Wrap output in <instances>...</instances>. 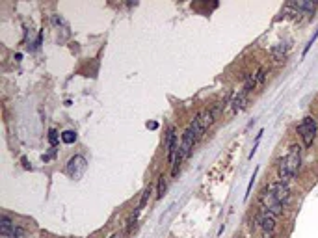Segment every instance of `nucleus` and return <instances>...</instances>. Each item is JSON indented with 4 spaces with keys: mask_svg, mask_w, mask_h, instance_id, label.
<instances>
[{
    "mask_svg": "<svg viewBox=\"0 0 318 238\" xmlns=\"http://www.w3.org/2000/svg\"><path fill=\"white\" fill-rule=\"evenodd\" d=\"M247 95H249V91L247 89H240L238 93H237V97L233 99V114H238V112H242L244 108H246V105H247Z\"/></svg>",
    "mask_w": 318,
    "mask_h": 238,
    "instance_id": "obj_5",
    "label": "nucleus"
},
{
    "mask_svg": "<svg viewBox=\"0 0 318 238\" xmlns=\"http://www.w3.org/2000/svg\"><path fill=\"white\" fill-rule=\"evenodd\" d=\"M62 141L63 143H67V145H71V143L77 141V134L73 132V131H65V132H62Z\"/></svg>",
    "mask_w": 318,
    "mask_h": 238,
    "instance_id": "obj_8",
    "label": "nucleus"
},
{
    "mask_svg": "<svg viewBox=\"0 0 318 238\" xmlns=\"http://www.w3.org/2000/svg\"><path fill=\"white\" fill-rule=\"evenodd\" d=\"M263 238H274V233H270V231H263Z\"/></svg>",
    "mask_w": 318,
    "mask_h": 238,
    "instance_id": "obj_12",
    "label": "nucleus"
},
{
    "mask_svg": "<svg viewBox=\"0 0 318 238\" xmlns=\"http://www.w3.org/2000/svg\"><path fill=\"white\" fill-rule=\"evenodd\" d=\"M86 168H88L86 159H84L82 155H75V157L67 162V169H65V171H67V175H69L71 179H80V177L84 175Z\"/></svg>",
    "mask_w": 318,
    "mask_h": 238,
    "instance_id": "obj_4",
    "label": "nucleus"
},
{
    "mask_svg": "<svg viewBox=\"0 0 318 238\" xmlns=\"http://www.w3.org/2000/svg\"><path fill=\"white\" fill-rule=\"evenodd\" d=\"M257 171H259V169H255V173H253V177L249 179V185H247V190H246V195H244V199H247V197H249V194H251V188H253V183H255Z\"/></svg>",
    "mask_w": 318,
    "mask_h": 238,
    "instance_id": "obj_10",
    "label": "nucleus"
},
{
    "mask_svg": "<svg viewBox=\"0 0 318 238\" xmlns=\"http://www.w3.org/2000/svg\"><path fill=\"white\" fill-rule=\"evenodd\" d=\"M110 238H119V237H117V235H112V237H110Z\"/></svg>",
    "mask_w": 318,
    "mask_h": 238,
    "instance_id": "obj_14",
    "label": "nucleus"
},
{
    "mask_svg": "<svg viewBox=\"0 0 318 238\" xmlns=\"http://www.w3.org/2000/svg\"><path fill=\"white\" fill-rule=\"evenodd\" d=\"M157 127H159V123H155V121H153V123H147V129H153V131H155Z\"/></svg>",
    "mask_w": 318,
    "mask_h": 238,
    "instance_id": "obj_13",
    "label": "nucleus"
},
{
    "mask_svg": "<svg viewBox=\"0 0 318 238\" xmlns=\"http://www.w3.org/2000/svg\"><path fill=\"white\" fill-rule=\"evenodd\" d=\"M0 233H2V237L13 238L15 227H13V223H11V220H9L8 216H2V218H0Z\"/></svg>",
    "mask_w": 318,
    "mask_h": 238,
    "instance_id": "obj_6",
    "label": "nucleus"
},
{
    "mask_svg": "<svg viewBox=\"0 0 318 238\" xmlns=\"http://www.w3.org/2000/svg\"><path fill=\"white\" fill-rule=\"evenodd\" d=\"M300 134H301V140H303V145L305 147H311L313 145V141L317 138V121L307 115V117H303V121L300 125Z\"/></svg>",
    "mask_w": 318,
    "mask_h": 238,
    "instance_id": "obj_3",
    "label": "nucleus"
},
{
    "mask_svg": "<svg viewBox=\"0 0 318 238\" xmlns=\"http://www.w3.org/2000/svg\"><path fill=\"white\" fill-rule=\"evenodd\" d=\"M49 140H51V145H56V143H58V132H56V131H51V132H49Z\"/></svg>",
    "mask_w": 318,
    "mask_h": 238,
    "instance_id": "obj_11",
    "label": "nucleus"
},
{
    "mask_svg": "<svg viewBox=\"0 0 318 238\" xmlns=\"http://www.w3.org/2000/svg\"><path fill=\"white\" fill-rule=\"evenodd\" d=\"M294 6L300 8V9H305V11H309V13H313L315 8H317V2H294Z\"/></svg>",
    "mask_w": 318,
    "mask_h": 238,
    "instance_id": "obj_7",
    "label": "nucleus"
},
{
    "mask_svg": "<svg viewBox=\"0 0 318 238\" xmlns=\"http://www.w3.org/2000/svg\"><path fill=\"white\" fill-rule=\"evenodd\" d=\"M164 190H166V179L164 175L159 177V190H157V199H160L162 195H164Z\"/></svg>",
    "mask_w": 318,
    "mask_h": 238,
    "instance_id": "obj_9",
    "label": "nucleus"
},
{
    "mask_svg": "<svg viewBox=\"0 0 318 238\" xmlns=\"http://www.w3.org/2000/svg\"><path fill=\"white\" fill-rule=\"evenodd\" d=\"M301 166V147L300 145H292L289 155L279 162V183L289 185V181L298 175Z\"/></svg>",
    "mask_w": 318,
    "mask_h": 238,
    "instance_id": "obj_1",
    "label": "nucleus"
},
{
    "mask_svg": "<svg viewBox=\"0 0 318 238\" xmlns=\"http://www.w3.org/2000/svg\"><path fill=\"white\" fill-rule=\"evenodd\" d=\"M265 192L274 199L275 203L285 205V207H287L289 199H291V188H289V185L279 183V181H277V183H272V185H268V188H266Z\"/></svg>",
    "mask_w": 318,
    "mask_h": 238,
    "instance_id": "obj_2",
    "label": "nucleus"
}]
</instances>
